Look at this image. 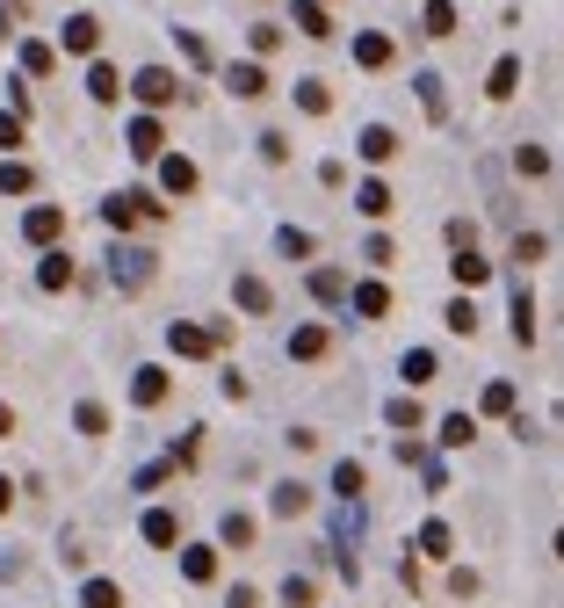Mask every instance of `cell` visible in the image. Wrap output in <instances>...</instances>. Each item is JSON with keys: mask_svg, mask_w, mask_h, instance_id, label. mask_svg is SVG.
<instances>
[{"mask_svg": "<svg viewBox=\"0 0 564 608\" xmlns=\"http://www.w3.org/2000/svg\"><path fill=\"white\" fill-rule=\"evenodd\" d=\"M557 558H564V536H557Z\"/></svg>", "mask_w": 564, "mask_h": 608, "instance_id": "52", "label": "cell"}, {"mask_svg": "<svg viewBox=\"0 0 564 608\" xmlns=\"http://www.w3.org/2000/svg\"><path fill=\"white\" fill-rule=\"evenodd\" d=\"M123 145H131V160H160V152H167V131H160V116H138V124L123 131Z\"/></svg>", "mask_w": 564, "mask_h": 608, "instance_id": "6", "label": "cell"}, {"mask_svg": "<svg viewBox=\"0 0 564 608\" xmlns=\"http://www.w3.org/2000/svg\"><path fill=\"white\" fill-rule=\"evenodd\" d=\"M297 109H304V116H326V109H333L326 80H297Z\"/></svg>", "mask_w": 564, "mask_h": 608, "instance_id": "30", "label": "cell"}, {"mask_svg": "<svg viewBox=\"0 0 564 608\" xmlns=\"http://www.w3.org/2000/svg\"><path fill=\"white\" fill-rule=\"evenodd\" d=\"M449 276H456L463 290H485V283H492V261H485L478 247H456V261H449Z\"/></svg>", "mask_w": 564, "mask_h": 608, "instance_id": "8", "label": "cell"}, {"mask_svg": "<svg viewBox=\"0 0 564 608\" xmlns=\"http://www.w3.org/2000/svg\"><path fill=\"white\" fill-rule=\"evenodd\" d=\"M109 261H116V268H109L116 290H145V283H152V254H145V247H116Z\"/></svg>", "mask_w": 564, "mask_h": 608, "instance_id": "4", "label": "cell"}, {"mask_svg": "<svg viewBox=\"0 0 564 608\" xmlns=\"http://www.w3.org/2000/svg\"><path fill=\"white\" fill-rule=\"evenodd\" d=\"M355 152H362V160H391V152H398V131H391V124H369V131L355 138Z\"/></svg>", "mask_w": 564, "mask_h": 608, "instance_id": "16", "label": "cell"}, {"mask_svg": "<svg viewBox=\"0 0 564 608\" xmlns=\"http://www.w3.org/2000/svg\"><path fill=\"white\" fill-rule=\"evenodd\" d=\"M80 608H123V587L116 580H87L80 587Z\"/></svg>", "mask_w": 564, "mask_h": 608, "instance_id": "27", "label": "cell"}, {"mask_svg": "<svg viewBox=\"0 0 564 608\" xmlns=\"http://www.w3.org/2000/svg\"><path fill=\"white\" fill-rule=\"evenodd\" d=\"M275 247L290 254V261H311V232H275Z\"/></svg>", "mask_w": 564, "mask_h": 608, "instance_id": "43", "label": "cell"}, {"mask_svg": "<svg viewBox=\"0 0 564 608\" xmlns=\"http://www.w3.org/2000/svg\"><path fill=\"white\" fill-rule=\"evenodd\" d=\"M29 189H37V174H29L22 160H8V167H0V196H29Z\"/></svg>", "mask_w": 564, "mask_h": 608, "instance_id": "33", "label": "cell"}, {"mask_svg": "<svg viewBox=\"0 0 564 608\" xmlns=\"http://www.w3.org/2000/svg\"><path fill=\"white\" fill-rule=\"evenodd\" d=\"M384 420H391V428H405V435H413V428H420V399H391V406H384Z\"/></svg>", "mask_w": 564, "mask_h": 608, "instance_id": "39", "label": "cell"}, {"mask_svg": "<svg viewBox=\"0 0 564 608\" xmlns=\"http://www.w3.org/2000/svg\"><path fill=\"white\" fill-rule=\"evenodd\" d=\"M326 348H333V333H326V326H297V333H290V355H297V362H319Z\"/></svg>", "mask_w": 564, "mask_h": 608, "instance_id": "15", "label": "cell"}, {"mask_svg": "<svg viewBox=\"0 0 564 608\" xmlns=\"http://www.w3.org/2000/svg\"><path fill=\"white\" fill-rule=\"evenodd\" d=\"M225 87H232L239 102H254V95H268V73L254 66V58H246V66H225Z\"/></svg>", "mask_w": 564, "mask_h": 608, "instance_id": "10", "label": "cell"}, {"mask_svg": "<svg viewBox=\"0 0 564 608\" xmlns=\"http://www.w3.org/2000/svg\"><path fill=\"white\" fill-rule=\"evenodd\" d=\"M0 145H22V116H0Z\"/></svg>", "mask_w": 564, "mask_h": 608, "instance_id": "49", "label": "cell"}, {"mask_svg": "<svg viewBox=\"0 0 564 608\" xmlns=\"http://www.w3.org/2000/svg\"><path fill=\"white\" fill-rule=\"evenodd\" d=\"M225 608H261V594H254V587H232V594H225Z\"/></svg>", "mask_w": 564, "mask_h": 608, "instance_id": "48", "label": "cell"}, {"mask_svg": "<svg viewBox=\"0 0 564 608\" xmlns=\"http://www.w3.org/2000/svg\"><path fill=\"white\" fill-rule=\"evenodd\" d=\"M131 399H138V406H160V399H167V370H160V362H145V370L131 377Z\"/></svg>", "mask_w": 564, "mask_h": 608, "instance_id": "12", "label": "cell"}, {"mask_svg": "<svg viewBox=\"0 0 564 608\" xmlns=\"http://www.w3.org/2000/svg\"><path fill=\"white\" fill-rule=\"evenodd\" d=\"M355 66H391V37H376V29H362V37H355Z\"/></svg>", "mask_w": 564, "mask_h": 608, "instance_id": "18", "label": "cell"}, {"mask_svg": "<svg viewBox=\"0 0 564 608\" xmlns=\"http://www.w3.org/2000/svg\"><path fill=\"white\" fill-rule=\"evenodd\" d=\"M58 232H66V210H58V203H37V210L22 218V239H29V247H51Z\"/></svg>", "mask_w": 564, "mask_h": 608, "instance_id": "5", "label": "cell"}, {"mask_svg": "<svg viewBox=\"0 0 564 608\" xmlns=\"http://www.w3.org/2000/svg\"><path fill=\"white\" fill-rule=\"evenodd\" d=\"M478 406H485V413H514V384H485Z\"/></svg>", "mask_w": 564, "mask_h": 608, "instance_id": "44", "label": "cell"}, {"mask_svg": "<svg viewBox=\"0 0 564 608\" xmlns=\"http://www.w3.org/2000/svg\"><path fill=\"white\" fill-rule=\"evenodd\" d=\"M442 319H449V333H478V304H470V297H456Z\"/></svg>", "mask_w": 564, "mask_h": 608, "instance_id": "40", "label": "cell"}, {"mask_svg": "<svg viewBox=\"0 0 564 608\" xmlns=\"http://www.w3.org/2000/svg\"><path fill=\"white\" fill-rule=\"evenodd\" d=\"M398 377H405V384H413V391H427L434 377H442V362H434L427 348H413V355H405V362H398Z\"/></svg>", "mask_w": 564, "mask_h": 608, "instance_id": "13", "label": "cell"}, {"mask_svg": "<svg viewBox=\"0 0 564 608\" xmlns=\"http://www.w3.org/2000/svg\"><path fill=\"white\" fill-rule=\"evenodd\" d=\"M22 73H29V80H44V73H51V44L22 37Z\"/></svg>", "mask_w": 564, "mask_h": 608, "instance_id": "35", "label": "cell"}, {"mask_svg": "<svg viewBox=\"0 0 564 608\" xmlns=\"http://www.w3.org/2000/svg\"><path fill=\"white\" fill-rule=\"evenodd\" d=\"M181 572H188V587H210V580H217V551H210V543H188V551H181Z\"/></svg>", "mask_w": 564, "mask_h": 608, "instance_id": "9", "label": "cell"}, {"mask_svg": "<svg viewBox=\"0 0 564 608\" xmlns=\"http://www.w3.org/2000/svg\"><path fill=\"white\" fill-rule=\"evenodd\" d=\"M37 283H44V290H66V283H73V254H58V247H51V254L37 261Z\"/></svg>", "mask_w": 564, "mask_h": 608, "instance_id": "19", "label": "cell"}, {"mask_svg": "<svg viewBox=\"0 0 564 608\" xmlns=\"http://www.w3.org/2000/svg\"><path fill=\"white\" fill-rule=\"evenodd\" d=\"M514 341L536 348V297H528V290H514Z\"/></svg>", "mask_w": 564, "mask_h": 608, "instance_id": "21", "label": "cell"}, {"mask_svg": "<svg viewBox=\"0 0 564 608\" xmlns=\"http://www.w3.org/2000/svg\"><path fill=\"white\" fill-rule=\"evenodd\" d=\"M420 109L434 116V124L449 116V95H442V80H434V73H420Z\"/></svg>", "mask_w": 564, "mask_h": 608, "instance_id": "34", "label": "cell"}, {"mask_svg": "<svg viewBox=\"0 0 564 608\" xmlns=\"http://www.w3.org/2000/svg\"><path fill=\"white\" fill-rule=\"evenodd\" d=\"M254 514H225V551H254Z\"/></svg>", "mask_w": 564, "mask_h": 608, "instance_id": "25", "label": "cell"}, {"mask_svg": "<svg viewBox=\"0 0 564 608\" xmlns=\"http://www.w3.org/2000/svg\"><path fill=\"white\" fill-rule=\"evenodd\" d=\"M174 536H181V522H174L167 507H152V514H145V543H152V551H167Z\"/></svg>", "mask_w": 564, "mask_h": 608, "instance_id": "24", "label": "cell"}, {"mask_svg": "<svg viewBox=\"0 0 564 608\" xmlns=\"http://www.w3.org/2000/svg\"><path fill=\"white\" fill-rule=\"evenodd\" d=\"M160 210H167L160 196H145V189H123V196H109V203H102V218H109L116 232H131V225H145V218H160Z\"/></svg>", "mask_w": 564, "mask_h": 608, "instance_id": "1", "label": "cell"}, {"mask_svg": "<svg viewBox=\"0 0 564 608\" xmlns=\"http://www.w3.org/2000/svg\"><path fill=\"white\" fill-rule=\"evenodd\" d=\"M73 428H80V435H109V406L80 399V406H73Z\"/></svg>", "mask_w": 564, "mask_h": 608, "instance_id": "31", "label": "cell"}, {"mask_svg": "<svg viewBox=\"0 0 564 608\" xmlns=\"http://www.w3.org/2000/svg\"><path fill=\"white\" fill-rule=\"evenodd\" d=\"M131 95H138L145 109H167V102H181V80H174L167 66H145V73L131 80Z\"/></svg>", "mask_w": 564, "mask_h": 608, "instance_id": "3", "label": "cell"}, {"mask_svg": "<svg viewBox=\"0 0 564 608\" xmlns=\"http://www.w3.org/2000/svg\"><path fill=\"white\" fill-rule=\"evenodd\" d=\"M58 44H66V51H94V44H102V22H94V15H73L66 29H58Z\"/></svg>", "mask_w": 564, "mask_h": 608, "instance_id": "14", "label": "cell"}, {"mask_svg": "<svg viewBox=\"0 0 564 608\" xmlns=\"http://www.w3.org/2000/svg\"><path fill=\"white\" fill-rule=\"evenodd\" d=\"M232 297H239V312H254V319H261V312H275V290H268L261 276H239V283H232Z\"/></svg>", "mask_w": 564, "mask_h": 608, "instance_id": "11", "label": "cell"}, {"mask_svg": "<svg viewBox=\"0 0 564 608\" xmlns=\"http://www.w3.org/2000/svg\"><path fill=\"white\" fill-rule=\"evenodd\" d=\"M8 507H15V485H8V478H0V514H8Z\"/></svg>", "mask_w": 564, "mask_h": 608, "instance_id": "51", "label": "cell"}, {"mask_svg": "<svg viewBox=\"0 0 564 608\" xmlns=\"http://www.w3.org/2000/svg\"><path fill=\"white\" fill-rule=\"evenodd\" d=\"M391 312V290L384 283H355V319H384Z\"/></svg>", "mask_w": 564, "mask_h": 608, "instance_id": "20", "label": "cell"}, {"mask_svg": "<svg viewBox=\"0 0 564 608\" xmlns=\"http://www.w3.org/2000/svg\"><path fill=\"white\" fill-rule=\"evenodd\" d=\"M87 95H94V102H116V95H123L116 66H87Z\"/></svg>", "mask_w": 564, "mask_h": 608, "instance_id": "28", "label": "cell"}, {"mask_svg": "<svg viewBox=\"0 0 564 608\" xmlns=\"http://www.w3.org/2000/svg\"><path fill=\"white\" fill-rule=\"evenodd\" d=\"M282 608H319V587H311L304 572H297V580H282Z\"/></svg>", "mask_w": 564, "mask_h": 608, "instance_id": "37", "label": "cell"}, {"mask_svg": "<svg viewBox=\"0 0 564 608\" xmlns=\"http://www.w3.org/2000/svg\"><path fill=\"white\" fill-rule=\"evenodd\" d=\"M420 22H427V37H456V0H427Z\"/></svg>", "mask_w": 564, "mask_h": 608, "instance_id": "22", "label": "cell"}, {"mask_svg": "<svg viewBox=\"0 0 564 608\" xmlns=\"http://www.w3.org/2000/svg\"><path fill=\"white\" fill-rule=\"evenodd\" d=\"M413 551H420V558H449V529H442V522H427Z\"/></svg>", "mask_w": 564, "mask_h": 608, "instance_id": "38", "label": "cell"}, {"mask_svg": "<svg viewBox=\"0 0 564 608\" xmlns=\"http://www.w3.org/2000/svg\"><path fill=\"white\" fill-rule=\"evenodd\" d=\"M196 181H203L196 160H181V152H160V189H167V196H196Z\"/></svg>", "mask_w": 564, "mask_h": 608, "instance_id": "7", "label": "cell"}, {"mask_svg": "<svg viewBox=\"0 0 564 608\" xmlns=\"http://www.w3.org/2000/svg\"><path fill=\"white\" fill-rule=\"evenodd\" d=\"M514 87H521V58H499L492 80H485V95H492V102H514Z\"/></svg>", "mask_w": 564, "mask_h": 608, "instance_id": "17", "label": "cell"}, {"mask_svg": "<svg viewBox=\"0 0 564 608\" xmlns=\"http://www.w3.org/2000/svg\"><path fill=\"white\" fill-rule=\"evenodd\" d=\"M174 44H181V58H188V66H210V44L196 37V29H174Z\"/></svg>", "mask_w": 564, "mask_h": 608, "instance_id": "41", "label": "cell"}, {"mask_svg": "<svg viewBox=\"0 0 564 608\" xmlns=\"http://www.w3.org/2000/svg\"><path fill=\"white\" fill-rule=\"evenodd\" d=\"M8 435H15V413H8V406H0V442H8Z\"/></svg>", "mask_w": 564, "mask_h": 608, "instance_id": "50", "label": "cell"}, {"mask_svg": "<svg viewBox=\"0 0 564 608\" xmlns=\"http://www.w3.org/2000/svg\"><path fill=\"white\" fill-rule=\"evenodd\" d=\"M355 210H362V218H384V210H391V189H384V181H362V189H355Z\"/></svg>", "mask_w": 564, "mask_h": 608, "instance_id": "26", "label": "cell"}, {"mask_svg": "<svg viewBox=\"0 0 564 608\" xmlns=\"http://www.w3.org/2000/svg\"><path fill=\"white\" fill-rule=\"evenodd\" d=\"M514 160H521V174H543V167H550V152H543V145H521Z\"/></svg>", "mask_w": 564, "mask_h": 608, "instance_id": "46", "label": "cell"}, {"mask_svg": "<svg viewBox=\"0 0 564 608\" xmlns=\"http://www.w3.org/2000/svg\"><path fill=\"white\" fill-rule=\"evenodd\" d=\"M311 297H319V304H340V297H348V283H340V268H311Z\"/></svg>", "mask_w": 564, "mask_h": 608, "instance_id": "29", "label": "cell"}, {"mask_svg": "<svg viewBox=\"0 0 564 608\" xmlns=\"http://www.w3.org/2000/svg\"><path fill=\"white\" fill-rule=\"evenodd\" d=\"M304 500H311L304 485H275V514H304Z\"/></svg>", "mask_w": 564, "mask_h": 608, "instance_id": "45", "label": "cell"}, {"mask_svg": "<svg viewBox=\"0 0 564 608\" xmlns=\"http://www.w3.org/2000/svg\"><path fill=\"white\" fill-rule=\"evenodd\" d=\"M29 15V0H0V29H8V37H15V22Z\"/></svg>", "mask_w": 564, "mask_h": 608, "instance_id": "47", "label": "cell"}, {"mask_svg": "<svg viewBox=\"0 0 564 608\" xmlns=\"http://www.w3.org/2000/svg\"><path fill=\"white\" fill-rule=\"evenodd\" d=\"M167 341H174V355H210V348L232 341V326H188V319H174Z\"/></svg>", "mask_w": 564, "mask_h": 608, "instance_id": "2", "label": "cell"}, {"mask_svg": "<svg viewBox=\"0 0 564 608\" xmlns=\"http://www.w3.org/2000/svg\"><path fill=\"white\" fill-rule=\"evenodd\" d=\"M442 442H449V449H470V442H478V420H470V413H449V420H442Z\"/></svg>", "mask_w": 564, "mask_h": 608, "instance_id": "32", "label": "cell"}, {"mask_svg": "<svg viewBox=\"0 0 564 608\" xmlns=\"http://www.w3.org/2000/svg\"><path fill=\"white\" fill-rule=\"evenodd\" d=\"M362 485H369L362 464H333V493H340V500H362Z\"/></svg>", "mask_w": 564, "mask_h": 608, "instance_id": "36", "label": "cell"}, {"mask_svg": "<svg viewBox=\"0 0 564 608\" xmlns=\"http://www.w3.org/2000/svg\"><path fill=\"white\" fill-rule=\"evenodd\" d=\"M543 254H550V247H543V232H521V239H514V261H521V268H536Z\"/></svg>", "mask_w": 564, "mask_h": 608, "instance_id": "42", "label": "cell"}, {"mask_svg": "<svg viewBox=\"0 0 564 608\" xmlns=\"http://www.w3.org/2000/svg\"><path fill=\"white\" fill-rule=\"evenodd\" d=\"M297 29H304V37H333V15L319 8V0H297V15H290Z\"/></svg>", "mask_w": 564, "mask_h": 608, "instance_id": "23", "label": "cell"}]
</instances>
